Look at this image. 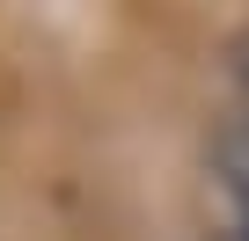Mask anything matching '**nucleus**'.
I'll list each match as a JSON object with an SVG mask.
<instances>
[{
  "label": "nucleus",
  "instance_id": "nucleus-1",
  "mask_svg": "<svg viewBox=\"0 0 249 241\" xmlns=\"http://www.w3.org/2000/svg\"><path fill=\"white\" fill-rule=\"evenodd\" d=\"M234 95H242V117H249V37L234 44Z\"/></svg>",
  "mask_w": 249,
  "mask_h": 241
},
{
  "label": "nucleus",
  "instance_id": "nucleus-2",
  "mask_svg": "<svg viewBox=\"0 0 249 241\" xmlns=\"http://www.w3.org/2000/svg\"><path fill=\"white\" fill-rule=\"evenodd\" d=\"M227 183H234V205H242V241H249V161H234V176H227Z\"/></svg>",
  "mask_w": 249,
  "mask_h": 241
}]
</instances>
